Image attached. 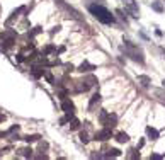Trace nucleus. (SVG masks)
Here are the masks:
<instances>
[{
	"instance_id": "nucleus-19",
	"label": "nucleus",
	"mask_w": 165,
	"mask_h": 160,
	"mask_svg": "<svg viewBox=\"0 0 165 160\" xmlns=\"http://www.w3.org/2000/svg\"><path fill=\"white\" fill-rule=\"evenodd\" d=\"M80 141H82V143H87V141H89V138H87L85 133H80Z\"/></svg>"
},
{
	"instance_id": "nucleus-2",
	"label": "nucleus",
	"mask_w": 165,
	"mask_h": 160,
	"mask_svg": "<svg viewBox=\"0 0 165 160\" xmlns=\"http://www.w3.org/2000/svg\"><path fill=\"white\" fill-rule=\"evenodd\" d=\"M124 53H126L128 56L131 58V60H135V61H138V63H143L145 61V58H143V53H141V50L136 46V44H133L131 41H124Z\"/></svg>"
},
{
	"instance_id": "nucleus-13",
	"label": "nucleus",
	"mask_w": 165,
	"mask_h": 160,
	"mask_svg": "<svg viewBox=\"0 0 165 160\" xmlns=\"http://www.w3.org/2000/svg\"><path fill=\"white\" fill-rule=\"evenodd\" d=\"M99 101H100V95H99V94H95L94 97L90 99V104H89V107H94V104H95V102H99Z\"/></svg>"
},
{
	"instance_id": "nucleus-1",
	"label": "nucleus",
	"mask_w": 165,
	"mask_h": 160,
	"mask_svg": "<svg viewBox=\"0 0 165 160\" xmlns=\"http://www.w3.org/2000/svg\"><path fill=\"white\" fill-rule=\"evenodd\" d=\"M89 10H90V14L94 15L97 21H100L102 24H114V15L109 12L106 7H102V5H90L89 7Z\"/></svg>"
},
{
	"instance_id": "nucleus-14",
	"label": "nucleus",
	"mask_w": 165,
	"mask_h": 160,
	"mask_svg": "<svg viewBox=\"0 0 165 160\" xmlns=\"http://www.w3.org/2000/svg\"><path fill=\"white\" fill-rule=\"evenodd\" d=\"M121 155V152L118 150V148H113V150H109V153H107V157H119Z\"/></svg>"
},
{
	"instance_id": "nucleus-21",
	"label": "nucleus",
	"mask_w": 165,
	"mask_h": 160,
	"mask_svg": "<svg viewBox=\"0 0 165 160\" xmlns=\"http://www.w3.org/2000/svg\"><path fill=\"white\" fill-rule=\"evenodd\" d=\"M150 158H153V160H160V158H162V155H157V153H153V155H151Z\"/></svg>"
},
{
	"instance_id": "nucleus-18",
	"label": "nucleus",
	"mask_w": 165,
	"mask_h": 160,
	"mask_svg": "<svg viewBox=\"0 0 165 160\" xmlns=\"http://www.w3.org/2000/svg\"><path fill=\"white\" fill-rule=\"evenodd\" d=\"M78 124H80V123H78V119H71V123H70V126L73 128V130H75V128H78Z\"/></svg>"
},
{
	"instance_id": "nucleus-7",
	"label": "nucleus",
	"mask_w": 165,
	"mask_h": 160,
	"mask_svg": "<svg viewBox=\"0 0 165 160\" xmlns=\"http://www.w3.org/2000/svg\"><path fill=\"white\" fill-rule=\"evenodd\" d=\"M146 135H148L151 140H158V136H160V133L157 131L155 128H151V126H146Z\"/></svg>"
},
{
	"instance_id": "nucleus-23",
	"label": "nucleus",
	"mask_w": 165,
	"mask_h": 160,
	"mask_svg": "<svg viewBox=\"0 0 165 160\" xmlns=\"http://www.w3.org/2000/svg\"><path fill=\"white\" fill-rule=\"evenodd\" d=\"M162 53H163V55H165V50H163V48H162Z\"/></svg>"
},
{
	"instance_id": "nucleus-10",
	"label": "nucleus",
	"mask_w": 165,
	"mask_h": 160,
	"mask_svg": "<svg viewBox=\"0 0 165 160\" xmlns=\"http://www.w3.org/2000/svg\"><path fill=\"white\" fill-rule=\"evenodd\" d=\"M138 82H141V85H145V87L150 85V78H148L146 75H140V77H138Z\"/></svg>"
},
{
	"instance_id": "nucleus-20",
	"label": "nucleus",
	"mask_w": 165,
	"mask_h": 160,
	"mask_svg": "<svg viewBox=\"0 0 165 160\" xmlns=\"http://www.w3.org/2000/svg\"><path fill=\"white\" fill-rule=\"evenodd\" d=\"M24 152V157H31L33 155V150H31V148H26V150H22Z\"/></svg>"
},
{
	"instance_id": "nucleus-15",
	"label": "nucleus",
	"mask_w": 165,
	"mask_h": 160,
	"mask_svg": "<svg viewBox=\"0 0 165 160\" xmlns=\"http://www.w3.org/2000/svg\"><path fill=\"white\" fill-rule=\"evenodd\" d=\"M33 75H34V77H38V78H39V77L43 75V70L39 68V66H34V68H33Z\"/></svg>"
},
{
	"instance_id": "nucleus-11",
	"label": "nucleus",
	"mask_w": 165,
	"mask_h": 160,
	"mask_svg": "<svg viewBox=\"0 0 165 160\" xmlns=\"http://www.w3.org/2000/svg\"><path fill=\"white\" fill-rule=\"evenodd\" d=\"M151 9L155 10V12H163V7H162V4H158V2H153V4H151Z\"/></svg>"
},
{
	"instance_id": "nucleus-17",
	"label": "nucleus",
	"mask_w": 165,
	"mask_h": 160,
	"mask_svg": "<svg viewBox=\"0 0 165 160\" xmlns=\"http://www.w3.org/2000/svg\"><path fill=\"white\" fill-rule=\"evenodd\" d=\"M85 82H89V85H92V84H97V78H95V77H87Z\"/></svg>"
},
{
	"instance_id": "nucleus-5",
	"label": "nucleus",
	"mask_w": 165,
	"mask_h": 160,
	"mask_svg": "<svg viewBox=\"0 0 165 160\" xmlns=\"http://www.w3.org/2000/svg\"><path fill=\"white\" fill-rule=\"evenodd\" d=\"M124 4H126L128 10L133 14V17H138V5L135 4V0H124Z\"/></svg>"
},
{
	"instance_id": "nucleus-22",
	"label": "nucleus",
	"mask_w": 165,
	"mask_h": 160,
	"mask_svg": "<svg viewBox=\"0 0 165 160\" xmlns=\"http://www.w3.org/2000/svg\"><path fill=\"white\" fill-rule=\"evenodd\" d=\"M0 121H4V116H2V114H0Z\"/></svg>"
},
{
	"instance_id": "nucleus-9",
	"label": "nucleus",
	"mask_w": 165,
	"mask_h": 160,
	"mask_svg": "<svg viewBox=\"0 0 165 160\" xmlns=\"http://www.w3.org/2000/svg\"><path fill=\"white\" fill-rule=\"evenodd\" d=\"M116 140L119 141V143H126V141H129V136H128L126 133H118V135H116Z\"/></svg>"
},
{
	"instance_id": "nucleus-16",
	"label": "nucleus",
	"mask_w": 165,
	"mask_h": 160,
	"mask_svg": "<svg viewBox=\"0 0 165 160\" xmlns=\"http://www.w3.org/2000/svg\"><path fill=\"white\" fill-rule=\"evenodd\" d=\"M41 31H43L41 27H34L33 31H31V33H29V36H36V34H39V33H41Z\"/></svg>"
},
{
	"instance_id": "nucleus-6",
	"label": "nucleus",
	"mask_w": 165,
	"mask_h": 160,
	"mask_svg": "<svg viewBox=\"0 0 165 160\" xmlns=\"http://www.w3.org/2000/svg\"><path fill=\"white\" fill-rule=\"evenodd\" d=\"M116 121H118L116 114H107V116L104 118L102 124H106V126H114V124H116Z\"/></svg>"
},
{
	"instance_id": "nucleus-8",
	"label": "nucleus",
	"mask_w": 165,
	"mask_h": 160,
	"mask_svg": "<svg viewBox=\"0 0 165 160\" xmlns=\"http://www.w3.org/2000/svg\"><path fill=\"white\" fill-rule=\"evenodd\" d=\"M90 70H95V66L90 65L89 61H84V63L78 66V72H82V73H84V72H90Z\"/></svg>"
},
{
	"instance_id": "nucleus-3",
	"label": "nucleus",
	"mask_w": 165,
	"mask_h": 160,
	"mask_svg": "<svg viewBox=\"0 0 165 160\" xmlns=\"http://www.w3.org/2000/svg\"><path fill=\"white\" fill-rule=\"evenodd\" d=\"M111 130H109V126L107 128H104V130H100V131H97L95 133V140H99V141H106V140H109L111 138Z\"/></svg>"
},
{
	"instance_id": "nucleus-4",
	"label": "nucleus",
	"mask_w": 165,
	"mask_h": 160,
	"mask_svg": "<svg viewBox=\"0 0 165 160\" xmlns=\"http://www.w3.org/2000/svg\"><path fill=\"white\" fill-rule=\"evenodd\" d=\"M62 109L66 113V118H68V119L73 118V104H71V101H63V102H62Z\"/></svg>"
},
{
	"instance_id": "nucleus-12",
	"label": "nucleus",
	"mask_w": 165,
	"mask_h": 160,
	"mask_svg": "<svg viewBox=\"0 0 165 160\" xmlns=\"http://www.w3.org/2000/svg\"><path fill=\"white\" fill-rule=\"evenodd\" d=\"M24 140L27 141V143H31V141H38L39 136L38 135H27V136H24Z\"/></svg>"
}]
</instances>
